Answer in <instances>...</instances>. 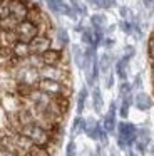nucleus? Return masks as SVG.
<instances>
[{
  "label": "nucleus",
  "mask_w": 154,
  "mask_h": 156,
  "mask_svg": "<svg viewBox=\"0 0 154 156\" xmlns=\"http://www.w3.org/2000/svg\"><path fill=\"white\" fill-rule=\"evenodd\" d=\"M96 109H100V98L97 92H96Z\"/></svg>",
  "instance_id": "20e7f679"
},
{
  "label": "nucleus",
  "mask_w": 154,
  "mask_h": 156,
  "mask_svg": "<svg viewBox=\"0 0 154 156\" xmlns=\"http://www.w3.org/2000/svg\"><path fill=\"white\" fill-rule=\"evenodd\" d=\"M112 128H114V112H110V114L106 118V129L110 131Z\"/></svg>",
  "instance_id": "f03ea898"
},
{
  "label": "nucleus",
  "mask_w": 154,
  "mask_h": 156,
  "mask_svg": "<svg viewBox=\"0 0 154 156\" xmlns=\"http://www.w3.org/2000/svg\"><path fill=\"white\" fill-rule=\"evenodd\" d=\"M74 151H75V146H74V143H70L67 148V156H74Z\"/></svg>",
  "instance_id": "7ed1b4c3"
},
{
  "label": "nucleus",
  "mask_w": 154,
  "mask_h": 156,
  "mask_svg": "<svg viewBox=\"0 0 154 156\" xmlns=\"http://www.w3.org/2000/svg\"><path fill=\"white\" fill-rule=\"evenodd\" d=\"M136 104H137V108H141V109H147L151 106V101H149V98H147L146 94H139L137 96Z\"/></svg>",
  "instance_id": "f257e3e1"
}]
</instances>
